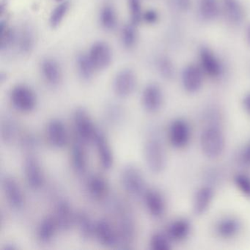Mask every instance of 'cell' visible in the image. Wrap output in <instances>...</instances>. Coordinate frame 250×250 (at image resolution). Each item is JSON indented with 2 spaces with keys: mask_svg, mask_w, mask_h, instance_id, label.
Masks as SVG:
<instances>
[{
  "mask_svg": "<svg viewBox=\"0 0 250 250\" xmlns=\"http://www.w3.org/2000/svg\"><path fill=\"white\" fill-rule=\"evenodd\" d=\"M194 137L192 125L187 118L176 117L172 118L166 131L167 142L169 146L178 150L188 148Z\"/></svg>",
  "mask_w": 250,
  "mask_h": 250,
  "instance_id": "cell-4",
  "label": "cell"
},
{
  "mask_svg": "<svg viewBox=\"0 0 250 250\" xmlns=\"http://www.w3.org/2000/svg\"><path fill=\"white\" fill-rule=\"evenodd\" d=\"M143 156L146 167L152 173L159 175L166 169L167 152L163 138L157 130H151L147 134L143 146Z\"/></svg>",
  "mask_w": 250,
  "mask_h": 250,
  "instance_id": "cell-2",
  "label": "cell"
},
{
  "mask_svg": "<svg viewBox=\"0 0 250 250\" xmlns=\"http://www.w3.org/2000/svg\"><path fill=\"white\" fill-rule=\"evenodd\" d=\"M120 181L124 191L134 198H143L147 189L143 172L134 165H128L123 168Z\"/></svg>",
  "mask_w": 250,
  "mask_h": 250,
  "instance_id": "cell-6",
  "label": "cell"
},
{
  "mask_svg": "<svg viewBox=\"0 0 250 250\" xmlns=\"http://www.w3.org/2000/svg\"><path fill=\"white\" fill-rule=\"evenodd\" d=\"M86 188L89 195L96 200H103L109 192L107 181L99 174H93L89 177Z\"/></svg>",
  "mask_w": 250,
  "mask_h": 250,
  "instance_id": "cell-28",
  "label": "cell"
},
{
  "mask_svg": "<svg viewBox=\"0 0 250 250\" xmlns=\"http://www.w3.org/2000/svg\"><path fill=\"white\" fill-rule=\"evenodd\" d=\"M59 227L53 215L46 216L42 219L36 228V238L42 244H46L52 242L56 236Z\"/></svg>",
  "mask_w": 250,
  "mask_h": 250,
  "instance_id": "cell-26",
  "label": "cell"
},
{
  "mask_svg": "<svg viewBox=\"0 0 250 250\" xmlns=\"http://www.w3.org/2000/svg\"><path fill=\"white\" fill-rule=\"evenodd\" d=\"M21 145L29 150L34 148L38 146L37 139L34 136L27 134L21 138Z\"/></svg>",
  "mask_w": 250,
  "mask_h": 250,
  "instance_id": "cell-44",
  "label": "cell"
},
{
  "mask_svg": "<svg viewBox=\"0 0 250 250\" xmlns=\"http://www.w3.org/2000/svg\"><path fill=\"white\" fill-rule=\"evenodd\" d=\"M46 136L49 145L56 149L64 148L69 140L66 125L58 118H52L48 122Z\"/></svg>",
  "mask_w": 250,
  "mask_h": 250,
  "instance_id": "cell-20",
  "label": "cell"
},
{
  "mask_svg": "<svg viewBox=\"0 0 250 250\" xmlns=\"http://www.w3.org/2000/svg\"><path fill=\"white\" fill-rule=\"evenodd\" d=\"M73 122L77 138L86 144L93 143L99 128H96L87 109L79 107L73 114Z\"/></svg>",
  "mask_w": 250,
  "mask_h": 250,
  "instance_id": "cell-10",
  "label": "cell"
},
{
  "mask_svg": "<svg viewBox=\"0 0 250 250\" xmlns=\"http://www.w3.org/2000/svg\"><path fill=\"white\" fill-rule=\"evenodd\" d=\"M2 192L10 207L17 211L23 210L26 204L25 195L18 181L9 175L1 178Z\"/></svg>",
  "mask_w": 250,
  "mask_h": 250,
  "instance_id": "cell-11",
  "label": "cell"
},
{
  "mask_svg": "<svg viewBox=\"0 0 250 250\" xmlns=\"http://www.w3.org/2000/svg\"><path fill=\"white\" fill-rule=\"evenodd\" d=\"M244 229V221L234 213L221 215L212 224V233L215 238L223 241L237 239L242 235Z\"/></svg>",
  "mask_w": 250,
  "mask_h": 250,
  "instance_id": "cell-5",
  "label": "cell"
},
{
  "mask_svg": "<svg viewBox=\"0 0 250 250\" xmlns=\"http://www.w3.org/2000/svg\"><path fill=\"white\" fill-rule=\"evenodd\" d=\"M174 244L165 230L153 232L149 239V246L152 250H171Z\"/></svg>",
  "mask_w": 250,
  "mask_h": 250,
  "instance_id": "cell-36",
  "label": "cell"
},
{
  "mask_svg": "<svg viewBox=\"0 0 250 250\" xmlns=\"http://www.w3.org/2000/svg\"><path fill=\"white\" fill-rule=\"evenodd\" d=\"M216 188L211 183L199 186L191 200V210L194 216L201 217L210 210L216 197Z\"/></svg>",
  "mask_w": 250,
  "mask_h": 250,
  "instance_id": "cell-9",
  "label": "cell"
},
{
  "mask_svg": "<svg viewBox=\"0 0 250 250\" xmlns=\"http://www.w3.org/2000/svg\"><path fill=\"white\" fill-rule=\"evenodd\" d=\"M43 81L52 87H58L63 80V70L59 61L52 57H46L39 64Z\"/></svg>",
  "mask_w": 250,
  "mask_h": 250,
  "instance_id": "cell-18",
  "label": "cell"
},
{
  "mask_svg": "<svg viewBox=\"0 0 250 250\" xmlns=\"http://www.w3.org/2000/svg\"><path fill=\"white\" fill-rule=\"evenodd\" d=\"M232 182L241 195L250 200V173L247 171H238L232 175Z\"/></svg>",
  "mask_w": 250,
  "mask_h": 250,
  "instance_id": "cell-35",
  "label": "cell"
},
{
  "mask_svg": "<svg viewBox=\"0 0 250 250\" xmlns=\"http://www.w3.org/2000/svg\"><path fill=\"white\" fill-rule=\"evenodd\" d=\"M94 238L106 248H114L120 245L116 227L106 219H101L96 222Z\"/></svg>",
  "mask_w": 250,
  "mask_h": 250,
  "instance_id": "cell-21",
  "label": "cell"
},
{
  "mask_svg": "<svg viewBox=\"0 0 250 250\" xmlns=\"http://www.w3.org/2000/svg\"><path fill=\"white\" fill-rule=\"evenodd\" d=\"M1 139L5 144H11L18 137L19 126L15 120L9 116L1 120Z\"/></svg>",
  "mask_w": 250,
  "mask_h": 250,
  "instance_id": "cell-34",
  "label": "cell"
},
{
  "mask_svg": "<svg viewBox=\"0 0 250 250\" xmlns=\"http://www.w3.org/2000/svg\"><path fill=\"white\" fill-rule=\"evenodd\" d=\"M112 210L116 217L120 245L128 248L137 237V225L129 208L121 200H114Z\"/></svg>",
  "mask_w": 250,
  "mask_h": 250,
  "instance_id": "cell-3",
  "label": "cell"
},
{
  "mask_svg": "<svg viewBox=\"0 0 250 250\" xmlns=\"http://www.w3.org/2000/svg\"><path fill=\"white\" fill-rule=\"evenodd\" d=\"M18 247L15 245V244H5L4 245V247H2V250H17Z\"/></svg>",
  "mask_w": 250,
  "mask_h": 250,
  "instance_id": "cell-47",
  "label": "cell"
},
{
  "mask_svg": "<svg viewBox=\"0 0 250 250\" xmlns=\"http://www.w3.org/2000/svg\"><path fill=\"white\" fill-rule=\"evenodd\" d=\"M205 77L206 75L199 64H189L184 67L181 72V86L186 93L196 94L203 88Z\"/></svg>",
  "mask_w": 250,
  "mask_h": 250,
  "instance_id": "cell-14",
  "label": "cell"
},
{
  "mask_svg": "<svg viewBox=\"0 0 250 250\" xmlns=\"http://www.w3.org/2000/svg\"><path fill=\"white\" fill-rule=\"evenodd\" d=\"M36 35L34 28L29 23H24L17 31L16 48L21 55H28L36 46Z\"/></svg>",
  "mask_w": 250,
  "mask_h": 250,
  "instance_id": "cell-24",
  "label": "cell"
},
{
  "mask_svg": "<svg viewBox=\"0 0 250 250\" xmlns=\"http://www.w3.org/2000/svg\"><path fill=\"white\" fill-rule=\"evenodd\" d=\"M143 203L147 213L156 219H161L167 211V201L165 194L156 188H147L143 195Z\"/></svg>",
  "mask_w": 250,
  "mask_h": 250,
  "instance_id": "cell-15",
  "label": "cell"
},
{
  "mask_svg": "<svg viewBox=\"0 0 250 250\" xmlns=\"http://www.w3.org/2000/svg\"><path fill=\"white\" fill-rule=\"evenodd\" d=\"M142 106L149 114H157L165 104V93L156 83L147 84L143 89L141 96Z\"/></svg>",
  "mask_w": 250,
  "mask_h": 250,
  "instance_id": "cell-16",
  "label": "cell"
},
{
  "mask_svg": "<svg viewBox=\"0 0 250 250\" xmlns=\"http://www.w3.org/2000/svg\"><path fill=\"white\" fill-rule=\"evenodd\" d=\"M70 8L71 3L69 0H64L62 2H60L59 5L52 11L49 17V24L52 28L55 29L61 25L68 14Z\"/></svg>",
  "mask_w": 250,
  "mask_h": 250,
  "instance_id": "cell-38",
  "label": "cell"
},
{
  "mask_svg": "<svg viewBox=\"0 0 250 250\" xmlns=\"http://www.w3.org/2000/svg\"><path fill=\"white\" fill-rule=\"evenodd\" d=\"M99 20L101 27L106 31H113L118 25V15L111 4H105L101 8Z\"/></svg>",
  "mask_w": 250,
  "mask_h": 250,
  "instance_id": "cell-33",
  "label": "cell"
},
{
  "mask_svg": "<svg viewBox=\"0 0 250 250\" xmlns=\"http://www.w3.org/2000/svg\"><path fill=\"white\" fill-rule=\"evenodd\" d=\"M53 216L59 227L60 231L67 232L75 225L76 213L73 210L71 203L65 199L57 200Z\"/></svg>",
  "mask_w": 250,
  "mask_h": 250,
  "instance_id": "cell-22",
  "label": "cell"
},
{
  "mask_svg": "<svg viewBox=\"0 0 250 250\" xmlns=\"http://www.w3.org/2000/svg\"><path fill=\"white\" fill-rule=\"evenodd\" d=\"M199 65L206 77L213 80H220L225 74V65L217 54L210 48L202 46L198 51Z\"/></svg>",
  "mask_w": 250,
  "mask_h": 250,
  "instance_id": "cell-8",
  "label": "cell"
},
{
  "mask_svg": "<svg viewBox=\"0 0 250 250\" xmlns=\"http://www.w3.org/2000/svg\"><path fill=\"white\" fill-rule=\"evenodd\" d=\"M199 147L202 154L210 160H216L226 151L227 137L221 121L205 122L199 134Z\"/></svg>",
  "mask_w": 250,
  "mask_h": 250,
  "instance_id": "cell-1",
  "label": "cell"
},
{
  "mask_svg": "<svg viewBox=\"0 0 250 250\" xmlns=\"http://www.w3.org/2000/svg\"><path fill=\"white\" fill-rule=\"evenodd\" d=\"M121 41L123 46L127 50L134 49L138 42L137 26L131 22L124 25L121 32Z\"/></svg>",
  "mask_w": 250,
  "mask_h": 250,
  "instance_id": "cell-37",
  "label": "cell"
},
{
  "mask_svg": "<svg viewBox=\"0 0 250 250\" xmlns=\"http://www.w3.org/2000/svg\"><path fill=\"white\" fill-rule=\"evenodd\" d=\"M137 87V77L131 68H124L117 73L113 80L114 93L121 99L129 97Z\"/></svg>",
  "mask_w": 250,
  "mask_h": 250,
  "instance_id": "cell-17",
  "label": "cell"
},
{
  "mask_svg": "<svg viewBox=\"0 0 250 250\" xmlns=\"http://www.w3.org/2000/svg\"><path fill=\"white\" fill-rule=\"evenodd\" d=\"M24 179L31 189H41L45 184V174L40 161L36 156L29 155L23 165Z\"/></svg>",
  "mask_w": 250,
  "mask_h": 250,
  "instance_id": "cell-13",
  "label": "cell"
},
{
  "mask_svg": "<svg viewBox=\"0 0 250 250\" xmlns=\"http://www.w3.org/2000/svg\"><path fill=\"white\" fill-rule=\"evenodd\" d=\"M236 162L245 169H250V139L244 143L235 154Z\"/></svg>",
  "mask_w": 250,
  "mask_h": 250,
  "instance_id": "cell-40",
  "label": "cell"
},
{
  "mask_svg": "<svg viewBox=\"0 0 250 250\" xmlns=\"http://www.w3.org/2000/svg\"><path fill=\"white\" fill-rule=\"evenodd\" d=\"M156 67L162 78L170 80L175 76V67L172 61L165 55L159 56L156 61Z\"/></svg>",
  "mask_w": 250,
  "mask_h": 250,
  "instance_id": "cell-39",
  "label": "cell"
},
{
  "mask_svg": "<svg viewBox=\"0 0 250 250\" xmlns=\"http://www.w3.org/2000/svg\"><path fill=\"white\" fill-rule=\"evenodd\" d=\"M57 2H62V1H64V0H56Z\"/></svg>",
  "mask_w": 250,
  "mask_h": 250,
  "instance_id": "cell-49",
  "label": "cell"
},
{
  "mask_svg": "<svg viewBox=\"0 0 250 250\" xmlns=\"http://www.w3.org/2000/svg\"><path fill=\"white\" fill-rule=\"evenodd\" d=\"M71 162L73 169L79 175H84L88 167L86 143L76 137L71 146Z\"/></svg>",
  "mask_w": 250,
  "mask_h": 250,
  "instance_id": "cell-25",
  "label": "cell"
},
{
  "mask_svg": "<svg viewBox=\"0 0 250 250\" xmlns=\"http://www.w3.org/2000/svg\"><path fill=\"white\" fill-rule=\"evenodd\" d=\"M93 143L96 146L101 165L103 169L109 170L113 167L115 157L110 143L102 130L98 129Z\"/></svg>",
  "mask_w": 250,
  "mask_h": 250,
  "instance_id": "cell-23",
  "label": "cell"
},
{
  "mask_svg": "<svg viewBox=\"0 0 250 250\" xmlns=\"http://www.w3.org/2000/svg\"><path fill=\"white\" fill-rule=\"evenodd\" d=\"M159 13L154 9H148L143 12V21L147 24L153 25L159 21Z\"/></svg>",
  "mask_w": 250,
  "mask_h": 250,
  "instance_id": "cell-43",
  "label": "cell"
},
{
  "mask_svg": "<svg viewBox=\"0 0 250 250\" xmlns=\"http://www.w3.org/2000/svg\"><path fill=\"white\" fill-rule=\"evenodd\" d=\"M106 116L109 122L117 124L122 120L124 117V111L118 105L110 104L106 108Z\"/></svg>",
  "mask_w": 250,
  "mask_h": 250,
  "instance_id": "cell-42",
  "label": "cell"
},
{
  "mask_svg": "<svg viewBox=\"0 0 250 250\" xmlns=\"http://www.w3.org/2000/svg\"><path fill=\"white\" fill-rule=\"evenodd\" d=\"M164 230L174 244H184L191 238L194 225L189 218L178 216L168 222Z\"/></svg>",
  "mask_w": 250,
  "mask_h": 250,
  "instance_id": "cell-12",
  "label": "cell"
},
{
  "mask_svg": "<svg viewBox=\"0 0 250 250\" xmlns=\"http://www.w3.org/2000/svg\"><path fill=\"white\" fill-rule=\"evenodd\" d=\"M222 11L229 24H241L245 17L244 7L239 0H222Z\"/></svg>",
  "mask_w": 250,
  "mask_h": 250,
  "instance_id": "cell-27",
  "label": "cell"
},
{
  "mask_svg": "<svg viewBox=\"0 0 250 250\" xmlns=\"http://www.w3.org/2000/svg\"><path fill=\"white\" fill-rule=\"evenodd\" d=\"M241 106L243 110L248 116L250 117V91L244 95L241 101Z\"/></svg>",
  "mask_w": 250,
  "mask_h": 250,
  "instance_id": "cell-46",
  "label": "cell"
},
{
  "mask_svg": "<svg viewBox=\"0 0 250 250\" xmlns=\"http://www.w3.org/2000/svg\"><path fill=\"white\" fill-rule=\"evenodd\" d=\"M96 222H94L91 216L85 211L76 213L75 225L80 237L83 239L88 241L94 238L95 228Z\"/></svg>",
  "mask_w": 250,
  "mask_h": 250,
  "instance_id": "cell-29",
  "label": "cell"
},
{
  "mask_svg": "<svg viewBox=\"0 0 250 250\" xmlns=\"http://www.w3.org/2000/svg\"><path fill=\"white\" fill-rule=\"evenodd\" d=\"M75 65L79 77L85 83L91 81L95 74L97 72L89 58L87 52H82L77 54L76 56Z\"/></svg>",
  "mask_w": 250,
  "mask_h": 250,
  "instance_id": "cell-30",
  "label": "cell"
},
{
  "mask_svg": "<svg viewBox=\"0 0 250 250\" xmlns=\"http://www.w3.org/2000/svg\"><path fill=\"white\" fill-rule=\"evenodd\" d=\"M222 8L218 0H199L198 14L203 21H210L220 15Z\"/></svg>",
  "mask_w": 250,
  "mask_h": 250,
  "instance_id": "cell-32",
  "label": "cell"
},
{
  "mask_svg": "<svg viewBox=\"0 0 250 250\" xmlns=\"http://www.w3.org/2000/svg\"><path fill=\"white\" fill-rule=\"evenodd\" d=\"M128 6L129 9L130 22L137 26L143 21V9L140 0H128Z\"/></svg>",
  "mask_w": 250,
  "mask_h": 250,
  "instance_id": "cell-41",
  "label": "cell"
},
{
  "mask_svg": "<svg viewBox=\"0 0 250 250\" xmlns=\"http://www.w3.org/2000/svg\"><path fill=\"white\" fill-rule=\"evenodd\" d=\"M17 30L10 27L8 21L1 18L0 21V50L2 53L9 52L16 46Z\"/></svg>",
  "mask_w": 250,
  "mask_h": 250,
  "instance_id": "cell-31",
  "label": "cell"
},
{
  "mask_svg": "<svg viewBox=\"0 0 250 250\" xmlns=\"http://www.w3.org/2000/svg\"><path fill=\"white\" fill-rule=\"evenodd\" d=\"M246 39H247V43L250 46V24L247 26L246 30Z\"/></svg>",
  "mask_w": 250,
  "mask_h": 250,
  "instance_id": "cell-48",
  "label": "cell"
},
{
  "mask_svg": "<svg viewBox=\"0 0 250 250\" xmlns=\"http://www.w3.org/2000/svg\"><path fill=\"white\" fill-rule=\"evenodd\" d=\"M9 100L16 110L21 113H30L37 107V93L33 87L27 84H16L11 88Z\"/></svg>",
  "mask_w": 250,
  "mask_h": 250,
  "instance_id": "cell-7",
  "label": "cell"
},
{
  "mask_svg": "<svg viewBox=\"0 0 250 250\" xmlns=\"http://www.w3.org/2000/svg\"><path fill=\"white\" fill-rule=\"evenodd\" d=\"M87 54L97 72L109 68L113 59L112 49L105 42H95L90 46Z\"/></svg>",
  "mask_w": 250,
  "mask_h": 250,
  "instance_id": "cell-19",
  "label": "cell"
},
{
  "mask_svg": "<svg viewBox=\"0 0 250 250\" xmlns=\"http://www.w3.org/2000/svg\"><path fill=\"white\" fill-rule=\"evenodd\" d=\"M172 2L180 11H188L191 6V0H172Z\"/></svg>",
  "mask_w": 250,
  "mask_h": 250,
  "instance_id": "cell-45",
  "label": "cell"
}]
</instances>
